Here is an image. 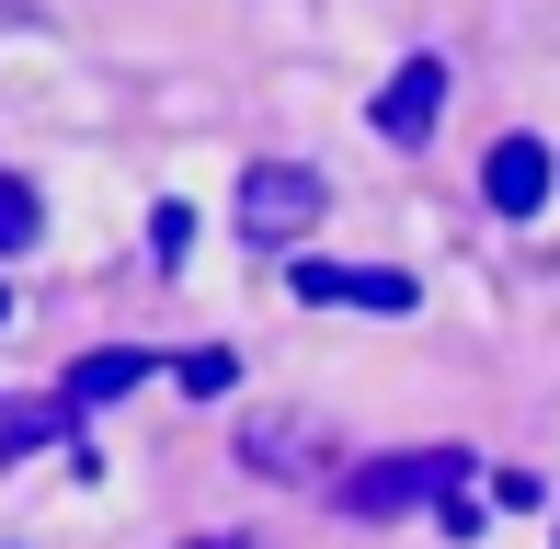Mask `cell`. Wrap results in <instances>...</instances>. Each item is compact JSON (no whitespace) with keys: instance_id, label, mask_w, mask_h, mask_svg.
Wrapping results in <instances>:
<instances>
[{"instance_id":"6da1fadb","label":"cell","mask_w":560,"mask_h":549,"mask_svg":"<svg viewBox=\"0 0 560 549\" xmlns=\"http://www.w3.org/2000/svg\"><path fill=\"white\" fill-rule=\"evenodd\" d=\"M310 230H320V172H298V161L241 172V241L287 253V241H310Z\"/></svg>"},{"instance_id":"7a4b0ae2","label":"cell","mask_w":560,"mask_h":549,"mask_svg":"<svg viewBox=\"0 0 560 549\" xmlns=\"http://www.w3.org/2000/svg\"><path fill=\"white\" fill-rule=\"evenodd\" d=\"M457 481H469V458H457V446H423V458H377V469H343V515H400V504H423V492H435V504H446V492Z\"/></svg>"},{"instance_id":"3957f363","label":"cell","mask_w":560,"mask_h":549,"mask_svg":"<svg viewBox=\"0 0 560 549\" xmlns=\"http://www.w3.org/2000/svg\"><path fill=\"white\" fill-rule=\"evenodd\" d=\"M287 287L310 309H412V274H389V264H298Z\"/></svg>"},{"instance_id":"277c9868","label":"cell","mask_w":560,"mask_h":549,"mask_svg":"<svg viewBox=\"0 0 560 549\" xmlns=\"http://www.w3.org/2000/svg\"><path fill=\"white\" fill-rule=\"evenodd\" d=\"M435 115H446V69H435V58H400L389 92H377V138H389V149H423V138H435Z\"/></svg>"},{"instance_id":"5b68a950","label":"cell","mask_w":560,"mask_h":549,"mask_svg":"<svg viewBox=\"0 0 560 549\" xmlns=\"http://www.w3.org/2000/svg\"><path fill=\"white\" fill-rule=\"evenodd\" d=\"M480 195H492L503 218H538V195H549V149H538V138H503L492 161H480Z\"/></svg>"},{"instance_id":"8992f818","label":"cell","mask_w":560,"mask_h":549,"mask_svg":"<svg viewBox=\"0 0 560 549\" xmlns=\"http://www.w3.org/2000/svg\"><path fill=\"white\" fill-rule=\"evenodd\" d=\"M138 378H149V355H138V343H104V355H81V366H69V412L115 401V389H138Z\"/></svg>"},{"instance_id":"52a82bcc","label":"cell","mask_w":560,"mask_h":549,"mask_svg":"<svg viewBox=\"0 0 560 549\" xmlns=\"http://www.w3.org/2000/svg\"><path fill=\"white\" fill-rule=\"evenodd\" d=\"M69 423H81V412H69V401H0V469H12L23 446H58Z\"/></svg>"},{"instance_id":"ba28073f","label":"cell","mask_w":560,"mask_h":549,"mask_svg":"<svg viewBox=\"0 0 560 549\" xmlns=\"http://www.w3.org/2000/svg\"><path fill=\"white\" fill-rule=\"evenodd\" d=\"M298 446H310L298 423H252V435H241V458H252V469H275V481H298V469H310Z\"/></svg>"},{"instance_id":"9c48e42d","label":"cell","mask_w":560,"mask_h":549,"mask_svg":"<svg viewBox=\"0 0 560 549\" xmlns=\"http://www.w3.org/2000/svg\"><path fill=\"white\" fill-rule=\"evenodd\" d=\"M172 378H184V389H195V401H218V389H229V378H241V355H229V343H195V355H184V366H172Z\"/></svg>"},{"instance_id":"30bf717a","label":"cell","mask_w":560,"mask_h":549,"mask_svg":"<svg viewBox=\"0 0 560 549\" xmlns=\"http://www.w3.org/2000/svg\"><path fill=\"white\" fill-rule=\"evenodd\" d=\"M23 241H35V195L0 172V253H23Z\"/></svg>"},{"instance_id":"8fae6325","label":"cell","mask_w":560,"mask_h":549,"mask_svg":"<svg viewBox=\"0 0 560 549\" xmlns=\"http://www.w3.org/2000/svg\"><path fill=\"white\" fill-rule=\"evenodd\" d=\"M195 549H241V538H195Z\"/></svg>"}]
</instances>
